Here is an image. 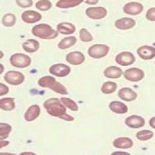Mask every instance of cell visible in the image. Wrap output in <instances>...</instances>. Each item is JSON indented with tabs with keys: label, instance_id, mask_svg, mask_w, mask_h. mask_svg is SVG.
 Masks as SVG:
<instances>
[{
	"label": "cell",
	"instance_id": "cb8c5ba5",
	"mask_svg": "<svg viewBox=\"0 0 155 155\" xmlns=\"http://www.w3.org/2000/svg\"><path fill=\"white\" fill-rule=\"evenodd\" d=\"M15 107L14 99L13 98H4L0 100V108L5 111H12Z\"/></svg>",
	"mask_w": 155,
	"mask_h": 155
},
{
	"label": "cell",
	"instance_id": "ab89813d",
	"mask_svg": "<svg viewBox=\"0 0 155 155\" xmlns=\"http://www.w3.org/2000/svg\"><path fill=\"white\" fill-rule=\"evenodd\" d=\"M1 74H2L3 72V65L2 64H1Z\"/></svg>",
	"mask_w": 155,
	"mask_h": 155
},
{
	"label": "cell",
	"instance_id": "e575fe53",
	"mask_svg": "<svg viewBox=\"0 0 155 155\" xmlns=\"http://www.w3.org/2000/svg\"><path fill=\"white\" fill-rule=\"evenodd\" d=\"M155 8H151L148 10L147 14H146V18L148 20L150 21H155Z\"/></svg>",
	"mask_w": 155,
	"mask_h": 155
},
{
	"label": "cell",
	"instance_id": "30bf717a",
	"mask_svg": "<svg viewBox=\"0 0 155 155\" xmlns=\"http://www.w3.org/2000/svg\"><path fill=\"white\" fill-rule=\"evenodd\" d=\"M71 68L64 64H57L51 66L49 72L52 75L58 77H65L70 74Z\"/></svg>",
	"mask_w": 155,
	"mask_h": 155
},
{
	"label": "cell",
	"instance_id": "484cf974",
	"mask_svg": "<svg viewBox=\"0 0 155 155\" xmlns=\"http://www.w3.org/2000/svg\"><path fill=\"white\" fill-rule=\"evenodd\" d=\"M82 1L77 0H63L59 1L56 3V7L61 8H69L75 7L80 5L82 3Z\"/></svg>",
	"mask_w": 155,
	"mask_h": 155
},
{
	"label": "cell",
	"instance_id": "8d00e7d4",
	"mask_svg": "<svg viewBox=\"0 0 155 155\" xmlns=\"http://www.w3.org/2000/svg\"><path fill=\"white\" fill-rule=\"evenodd\" d=\"M84 2L86 3H88L89 5H94L96 3L98 2V1H95V0H93V1H84Z\"/></svg>",
	"mask_w": 155,
	"mask_h": 155
},
{
	"label": "cell",
	"instance_id": "9c48e42d",
	"mask_svg": "<svg viewBox=\"0 0 155 155\" xmlns=\"http://www.w3.org/2000/svg\"><path fill=\"white\" fill-rule=\"evenodd\" d=\"M85 13L90 18L94 20H100L105 18L107 14V11L105 8L102 7H90L85 10Z\"/></svg>",
	"mask_w": 155,
	"mask_h": 155
},
{
	"label": "cell",
	"instance_id": "ac0fdd59",
	"mask_svg": "<svg viewBox=\"0 0 155 155\" xmlns=\"http://www.w3.org/2000/svg\"><path fill=\"white\" fill-rule=\"evenodd\" d=\"M40 111V108L38 105H31L26 111L25 115V119L27 122L33 121L39 116Z\"/></svg>",
	"mask_w": 155,
	"mask_h": 155
},
{
	"label": "cell",
	"instance_id": "d6986e66",
	"mask_svg": "<svg viewBox=\"0 0 155 155\" xmlns=\"http://www.w3.org/2000/svg\"><path fill=\"white\" fill-rule=\"evenodd\" d=\"M110 110L117 114H124L127 113L128 107L124 103L119 101H113L109 105Z\"/></svg>",
	"mask_w": 155,
	"mask_h": 155
},
{
	"label": "cell",
	"instance_id": "44dd1931",
	"mask_svg": "<svg viewBox=\"0 0 155 155\" xmlns=\"http://www.w3.org/2000/svg\"><path fill=\"white\" fill-rule=\"evenodd\" d=\"M58 32L64 35H70L75 33L76 27L73 24L68 22L59 23L57 27Z\"/></svg>",
	"mask_w": 155,
	"mask_h": 155
},
{
	"label": "cell",
	"instance_id": "d590c367",
	"mask_svg": "<svg viewBox=\"0 0 155 155\" xmlns=\"http://www.w3.org/2000/svg\"><path fill=\"white\" fill-rule=\"evenodd\" d=\"M9 92V88L7 85L3 84L2 83H0V96H2L3 95L7 94Z\"/></svg>",
	"mask_w": 155,
	"mask_h": 155
},
{
	"label": "cell",
	"instance_id": "f35d334b",
	"mask_svg": "<svg viewBox=\"0 0 155 155\" xmlns=\"http://www.w3.org/2000/svg\"><path fill=\"white\" fill-rule=\"evenodd\" d=\"M2 140H1V148H3V147H5L6 145H7L8 144H9V142L8 141H5V143H3Z\"/></svg>",
	"mask_w": 155,
	"mask_h": 155
},
{
	"label": "cell",
	"instance_id": "836d02e7",
	"mask_svg": "<svg viewBox=\"0 0 155 155\" xmlns=\"http://www.w3.org/2000/svg\"><path fill=\"white\" fill-rule=\"evenodd\" d=\"M16 2L21 7L28 8L33 5V2L31 0H17Z\"/></svg>",
	"mask_w": 155,
	"mask_h": 155
},
{
	"label": "cell",
	"instance_id": "ba28073f",
	"mask_svg": "<svg viewBox=\"0 0 155 155\" xmlns=\"http://www.w3.org/2000/svg\"><path fill=\"white\" fill-rule=\"evenodd\" d=\"M116 62L122 66H128L133 64L136 61L134 55L128 51H123L116 56Z\"/></svg>",
	"mask_w": 155,
	"mask_h": 155
},
{
	"label": "cell",
	"instance_id": "f1b7e54d",
	"mask_svg": "<svg viewBox=\"0 0 155 155\" xmlns=\"http://www.w3.org/2000/svg\"><path fill=\"white\" fill-rule=\"evenodd\" d=\"M12 127L7 123H0V140L6 139L12 131Z\"/></svg>",
	"mask_w": 155,
	"mask_h": 155
},
{
	"label": "cell",
	"instance_id": "d4e9b609",
	"mask_svg": "<svg viewBox=\"0 0 155 155\" xmlns=\"http://www.w3.org/2000/svg\"><path fill=\"white\" fill-rule=\"evenodd\" d=\"M77 39L75 36H69L64 38L58 44V47L61 49H66L72 47L76 42Z\"/></svg>",
	"mask_w": 155,
	"mask_h": 155
},
{
	"label": "cell",
	"instance_id": "52a82bcc",
	"mask_svg": "<svg viewBox=\"0 0 155 155\" xmlns=\"http://www.w3.org/2000/svg\"><path fill=\"white\" fill-rule=\"evenodd\" d=\"M124 77L131 82H138L144 78L145 74L142 70L137 68H131L125 70L123 74Z\"/></svg>",
	"mask_w": 155,
	"mask_h": 155
},
{
	"label": "cell",
	"instance_id": "3957f363",
	"mask_svg": "<svg viewBox=\"0 0 155 155\" xmlns=\"http://www.w3.org/2000/svg\"><path fill=\"white\" fill-rule=\"evenodd\" d=\"M32 33L35 36L45 40L54 39L58 36V31L45 23L35 25L32 29Z\"/></svg>",
	"mask_w": 155,
	"mask_h": 155
},
{
	"label": "cell",
	"instance_id": "7402d4cb",
	"mask_svg": "<svg viewBox=\"0 0 155 155\" xmlns=\"http://www.w3.org/2000/svg\"><path fill=\"white\" fill-rule=\"evenodd\" d=\"M122 74V70L120 68L116 66L109 67L104 71V75L109 78H118Z\"/></svg>",
	"mask_w": 155,
	"mask_h": 155
},
{
	"label": "cell",
	"instance_id": "4fadbf2b",
	"mask_svg": "<svg viewBox=\"0 0 155 155\" xmlns=\"http://www.w3.org/2000/svg\"><path fill=\"white\" fill-rule=\"evenodd\" d=\"M66 61L72 65H80L84 62L85 56L80 51H73L67 55Z\"/></svg>",
	"mask_w": 155,
	"mask_h": 155
},
{
	"label": "cell",
	"instance_id": "5bb4252c",
	"mask_svg": "<svg viewBox=\"0 0 155 155\" xmlns=\"http://www.w3.org/2000/svg\"><path fill=\"white\" fill-rule=\"evenodd\" d=\"M137 54L143 60L153 59L155 56V49L149 45H144L137 49Z\"/></svg>",
	"mask_w": 155,
	"mask_h": 155
},
{
	"label": "cell",
	"instance_id": "4316f807",
	"mask_svg": "<svg viewBox=\"0 0 155 155\" xmlns=\"http://www.w3.org/2000/svg\"><path fill=\"white\" fill-rule=\"evenodd\" d=\"M117 84L111 81L105 82L103 84L101 91L105 94H110L114 93L117 89Z\"/></svg>",
	"mask_w": 155,
	"mask_h": 155
},
{
	"label": "cell",
	"instance_id": "603a6c76",
	"mask_svg": "<svg viewBox=\"0 0 155 155\" xmlns=\"http://www.w3.org/2000/svg\"><path fill=\"white\" fill-rule=\"evenodd\" d=\"M22 47L27 53H35L39 49L40 43L38 41L29 39L23 43Z\"/></svg>",
	"mask_w": 155,
	"mask_h": 155
},
{
	"label": "cell",
	"instance_id": "7a4b0ae2",
	"mask_svg": "<svg viewBox=\"0 0 155 155\" xmlns=\"http://www.w3.org/2000/svg\"><path fill=\"white\" fill-rule=\"evenodd\" d=\"M38 84L41 87L49 88L55 93L61 95L69 94L67 88L52 76H47L41 78L38 81Z\"/></svg>",
	"mask_w": 155,
	"mask_h": 155
},
{
	"label": "cell",
	"instance_id": "5b68a950",
	"mask_svg": "<svg viewBox=\"0 0 155 155\" xmlns=\"http://www.w3.org/2000/svg\"><path fill=\"white\" fill-rule=\"evenodd\" d=\"M110 48L105 45H94L88 49V54L90 57L98 59L103 58L108 54Z\"/></svg>",
	"mask_w": 155,
	"mask_h": 155
},
{
	"label": "cell",
	"instance_id": "e0dca14e",
	"mask_svg": "<svg viewBox=\"0 0 155 155\" xmlns=\"http://www.w3.org/2000/svg\"><path fill=\"white\" fill-rule=\"evenodd\" d=\"M136 25V21L131 18H124L115 22V26L120 30H128Z\"/></svg>",
	"mask_w": 155,
	"mask_h": 155
},
{
	"label": "cell",
	"instance_id": "7c38bea8",
	"mask_svg": "<svg viewBox=\"0 0 155 155\" xmlns=\"http://www.w3.org/2000/svg\"><path fill=\"white\" fill-rule=\"evenodd\" d=\"M143 10V6L140 3L131 2L126 4L123 7L124 12L131 15L140 14Z\"/></svg>",
	"mask_w": 155,
	"mask_h": 155
},
{
	"label": "cell",
	"instance_id": "4dcf8cb0",
	"mask_svg": "<svg viewBox=\"0 0 155 155\" xmlns=\"http://www.w3.org/2000/svg\"><path fill=\"white\" fill-rule=\"evenodd\" d=\"M61 101H62L64 105H65L69 109H70V110L74 111L78 110V107L77 104L70 98L62 97L61 98Z\"/></svg>",
	"mask_w": 155,
	"mask_h": 155
},
{
	"label": "cell",
	"instance_id": "83f0119b",
	"mask_svg": "<svg viewBox=\"0 0 155 155\" xmlns=\"http://www.w3.org/2000/svg\"><path fill=\"white\" fill-rule=\"evenodd\" d=\"M16 21V16L12 13H8L5 14L2 19L3 25L7 27H10L13 26L15 25Z\"/></svg>",
	"mask_w": 155,
	"mask_h": 155
},
{
	"label": "cell",
	"instance_id": "6da1fadb",
	"mask_svg": "<svg viewBox=\"0 0 155 155\" xmlns=\"http://www.w3.org/2000/svg\"><path fill=\"white\" fill-rule=\"evenodd\" d=\"M43 106L49 115L67 121H73L74 118L67 114L65 107L57 98H51L45 101Z\"/></svg>",
	"mask_w": 155,
	"mask_h": 155
},
{
	"label": "cell",
	"instance_id": "2e32d148",
	"mask_svg": "<svg viewBox=\"0 0 155 155\" xmlns=\"http://www.w3.org/2000/svg\"><path fill=\"white\" fill-rule=\"evenodd\" d=\"M118 96L121 100L127 102H131L137 97V94L129 88H123L119 90Z\"/></svg>",
	"mask_w": 155,
	"mask_h": 155
},
{
	"label": "cell",
	"instance_id": "d6a6232c",
	"mask_svg": "<svg viewBox=\"0 0 155 155\" xmlns=\"http://www.w3.org/2000/svg\"><path fill=\"white\" fill-rule=\"evenodd\" d=\"M52 7V4L48 1H40L36 3V7L41 11L49 10Z\"/></svg>",
	"mask_w": 155,
	"mask_h": 155
},
{
	"label": "cell",
	"instance_id": "1f68e13d",
	"mask_svg": "<svg viewBox=\"0 0 155 155\" xmlns=\"http://www.w3.org/2000/svg\"><path fill=\"white\" fill-rule=\"evenodd\" d=\"M80 38L81 41L84 42H91L93 40L92 35L85 28L81 29L80 31Z\"/></svg>",
	"mask_w": 155,
	"mask_h": 155
},
{
	"label": "cell",
	"instance_id": "8992f818",
	"mask_svg": "<svg viewBox=\"0 0 155 155\" xmlns=\"http://www.w3.org/2000/svg\"><path fill=\"white\" fill-rule=\"evenodd\" d=\"M25 79L24 75L18 71H9L5 74V80L8 84L13 85H20Z\"/></svg>",
	"mask_w": 155,
	"mask_h": 155
},
{
	"label": "cell",
	"instance_id": "74e56055",
	"mask_svg": "<svg viewBox=\"0 0 155 155\" xmlns=\"http://www.w3.org/2000/svg\"><path fill=\"white\" fill-rule=\"evenodd\" d=\"M150 125L153 128H155V117L152 118L150 120Z\"/></svg>",
	"mask_w": 155,
	"mask_h": 155
},
{
	"label": "cell",
	"instance_id": "277c9868",
	"mask_svg": "<svg viewBox=\"0 0 155 155\" xmlns=\"http://www.w3.org/2000/svg\"><path fill=\"white\" fill-rule=\"evenodd\" d=\"M11 64L16 68H24L29 66L31 60L29 56L24 54H15L12 55L10 58Z\"/></svg>",
	"mask_w": 155,
	"mask_h": 155
},
{
	"label": "cell",
	"instance_id": "ffe728a7",
	"mask_svg": "<svg viewBox=\"0 0 155 155\" xmlns=\"http://www.w3.org/2000/svg\"><path fill=\"white\" fill-rule=\"evenodd\" d=\"M113 144L116 148L129 149L134 145L133 140L128 137H119L115 139Z\"/></svg>",
	"mask_w": 155,
	"mask_h": 155
},
{
	"label": "cell",
	"instance_id": "f546056e",
	"mask_svg": "<svg viewBox=\"0 0 155 155\" xmlns=\"http://www.w3.org/2000/svg\"><path fill=\"white\" fill-rule=\"evenodd\" d=\"M153 136V133L150 130H142L138 132L136 134V137L139 140L145 141L151 139Z\"/></svg>",
	"mask_w": 155,
	"mask_h": 155
},
{
	"label": "cell",
	"instance_id": "8fae6325",
	"mask_svg": "<svg viewBox=\"0 0 155 155\" xmlns=\"http://www.w3.org/2000/svg\"><path fill=\"white\" fill-rule=\"evenodd\" d=\"M145 120L137 115H132L125 119V123L129 127L138 129L144 127L145 125Z\"/></svg>",
	"mask_w": 155,
	"mask_h": 155
},
{
	"label": "cell",
	"instance_id": "9a60e30c",
	"mask_svg": "<svg viewBox=\"0 0 155 155\" xmlns=\"http://www.w3.org/2000/svg\"><path fill=\"white\" fill-rule=\"evenodd\" d=\"M21 18L25 23H34L41 20L42 15L34 10H27L22 13Z\"/></svg>",
	"mask_w": 155,
	"mask_h": 155
}]
</instances>
